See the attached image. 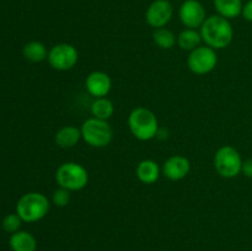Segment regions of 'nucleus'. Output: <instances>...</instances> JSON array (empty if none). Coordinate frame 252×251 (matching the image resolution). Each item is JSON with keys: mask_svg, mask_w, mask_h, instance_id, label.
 I'll return each instance as SVG.
<instances>
[{"mask_svg": "<svg viewBox=\"0 0 252 251\" xmlns=\"http://www.w3.org/2000/svg\"><path fill=\"white\" fill-rule=\"evenodd\" d=\"M202 36L201 32L194 29H185L181 33L177 36V44L184 51H193L197 47L201 46Z\"/></svg>", "mask_w": 252, "mask_h": 251, "instance_id": "a211bd4d", "label": "nucleus"}, {"mask_svg": "<svg viewBox=\"0 0 252 251\" xmlns=\"http://www.w3.org/2000/svg\"><path fill=\"white\" fill-rule=\"evenodd\" d=\"M113 112H115V106H113L112 101L108 100L107 97L95 98V101L91 103V113L94 117L98 118V120H110Z\"/></svg>", "mask_w": 252, "mask_h": 251, "instance_id": "6ab92c4d", "label": "nucleus"}, {"mask_svg": "<svg viewBox=\"0 0 252 251\" xmlns=\"http://www.w3.org/2000/svg\"><path fill=\"white\" fill-rule=\"evenodd\" d=\"M49 201L39 192H29L19 199L16 204V213L22 221L34 223L48 214Z\"/></svg>", "mask_w": 252, "mask_h": 251, "instance_id": "7ed1b4c3", "label": "nucleus"}, {"mask_svg": "<svg viewBox=\"0 0 252 251\" xmlns=\"http://www.w3.org/2000/svg\"><path fill=\"white\" fill-rule=\"evenodd\" d=\"M48 63L59 71L70 70L76 65L79 59L78 49L69 43H58L48 52Z\"/></svg>", "mask_w": 252, "mask_h": 251, "instance_id": "6e6552de", "label": "nucleus"}, {"mask_svg": "<svg viewBox=\"0 0 252 251\" xmlns=\"http://www.w3.org/2000/svg\"><path fill=\"white\" fill-rule=\"evenodd\" d=\"M128 127L133 137L147 142L158 135L159 122L152 110L147 107H137L128 116Z\"/></svg>", "mask_w": 252, "mask_h": 251, "instance_id": "f03ea898", "label": "nucleus"}, {"mask_svg": "<svg viewBox=\"0 0 252 251\" xmlns=\"http://www.w3.org/2000/svg\"><path fill=\"white\" fill-rule=\"evenodd\" d=\"M52 201L57 207H65L70 201V191L63 188V187H59L53 192Z\"/></svg>", "mask_w": 252, "mask_h": 251, "instance_id": "4be33fe9", "label": "nucleus"}, {"mask_svg": "<svg viewBox=\"0 0 252 251\" xmlns=\"http://www.w3.org/2000/svg\"><path fill=\"white\" fill-rule=\"evenodd\" d=\"M241 172H243L246 177H250V179H252V159H248L243 162V169H241Z\"/></svg>", "mask_w": 252, "mask_h": 251, "instance_id": "b1692460", "label": "nucleus"}, {"mask_svg": "<svg viewBox=\"0 0 252 251\" xmlns=\"http://www.w3.org/2000/svg\"><path fill=\"white\" fill-rule=\"evenodd\" d=\"M56 181L59 187L68 191H80L85 188L89 182L88 170L78 162H64L57 169Z\"/></svg>", "mask_w": 252, "mask_h": 251, "instance_id": "20e7f679", "label": "nucleus"}, {"mask_svg": "<svg viewBox=\"0 0 252 251\" xmlns=\"http://www.w3.org/2000/svg\"><path fill=\"white\" fill-rule=\"evenodd\" d=\"M85 89L95 98L106 97L112 89V80L105 71H93L85 79Z\"/></svg>", "mask_w": 252, "mask_h": 251, "instance_id": "9b49d317", "label": "nucleus"}, {"mask_svg": "<svg viewBox=\"0 0 252 251\" xmlns=\"http://www.w3.org/2000/svg\"><path fill=\"white\" fill-rule=\"evenodd\" d=\"M191 164L182 155H172L162 165L161 172L170 181H180L189 175Z\"/></svg>", "mask_w": 252, "mask_h": 251, "instance_id": "f8f14e48", "label": "nucleus"}, {"mask_svg": "<svg viewBox=\"0 0 252 251\" xmlns=\"http://www.w3.org/2000/svg\"><path fill=\"white\" fill-rule=\"evenodd\" d=\"M243 159L238 150L231 145H224L214 155V169L224 179H234L243 169Z\"/></svg>", "mask_w": 252, "mask_h": 251, "instance_id": "423d86ee", "label": "nucleus"}, {"mask_svg": "<svg viewBox=\"0 0 252 251\" xmlns=\"http://www.w3.org/2000/svg\"><path fill=\"white\" fill-rule=\"evenodd\" d=\"M214 7L219 16L225 19H235L243 12V0H213Z\"/></svg>", "mask_w": 252, "mask_h": 251, "instance_id": "2eb2a0df", "label": "nucleus"}, {"mask_svg": "<svg viewBox=\"0 0 252 251\" xmlns=\"http://www.w3.org/2000/svg\"><path fill=\"white\" fill-rule=\"evenodd\" d=\"M153 41L161 49H171L177 43V38L174 32L166 27L155 29L154 33H153Z\"/></svg>", "mask_w": 252, "mask_h": 251, "instance_id": "aec40b11", "label": "nucleus"}, {"mask_svg": "<svg viewBox=\"0 0 252 251\" xmlns=\"http://www.w3.org/2000/svg\"><path fill=\"white\" fill-rule=\"evenodd\" d=\"M179 17L186 29L197 30L206 21V9L198 0H185L179 9Z\"/></svg>", "mask_w": 252, "mask_h": 251, "instance_id": "1a4fd4ad", "label": "nucleus"}, {"mask_svg": "<svg viewBox=\"0 0 252 251\" xmlns=\"http://www.w3.org/2000/svg\"><path fill=\"white\" fill-rule=\"evenodd\" d=\"M81 139V130L75 126H65L56 133V144L63 149L75 147Z\"/></svg>", "mask_w": 252, "mask_h": 251, "instance_id": "4468645a", "label": "nucleus"}, {"mask_svg": "<svg viewBox=\"0 0 252 251\" xmlns=\"http://www.w3.org/2000/svg\"><path fill=\"white\" fill-rule=\"evenodd\" d=\"M81 138L93 148H105L112 142L113 130L107 121L88 118L80 128Z\"/></svg>", "mask_w": 252, "mask_h": 251, "instance_id": "39448f33", "label": "nucleus"}, {"mask_svg": "<svg viewBox=\"0 0 252 251\" xmlns=\"http://www.w3.org/2000/svg\"><path fill=\"white\" fill-rule=\"evenodd\" d=\"M202 41L213 49L226 48L233 42L234 30L228 19L219 15L207 17L201 26Z\"/></svg>", "mask_w": 252, "mask_h": 251, "instance_id": "f257e3e1", "label": "nucleus"}, {"mask_svg": "<svg viewBox=\"0 0 252 251\" xmlns=\"http://www.w3.org/2000/svg\"><path fill=\"white\" fill-rule=\"evenodd\" d=\"M241 15H243V17L246 21L252 22V0H249V1L244 5Z\"/></svg>", "mask_w": 252, "mask_h": 251, "instance_id": "5701e85b", "label": "nucleus"}, {"mask_svg": "<svg viewBox=\"0 0 252 251\" xmlns=\"http://www.w3.org/2000/svg\"><path fill=\"white\" fill-rule=\"evenodd\" d=\"M174 15V6L169 0H154L145 12L148 25L154 29L165 27Z\"/></svg>", "mask_w": 252, "mask_h": 251, "instance_id": "9d476101", "label": "nucleus"}, {"mask_svg": "<svg viewBox=\"0 0 252 251\" xmlns=\"http://www.w3.org/2000/svg\"><path fill=\"white\" fill-rule=\"evenodd\" d=\"M10 248L12 251H36L37 241L32 234L27 231H16L10 238Z\"/></svg>", "mask_w": 252, "mask_h": 251, "instance_id": "dca6fc26", "label": "nucleus"}, {"mask_svg": "<svg viewBox=\"0 0 252 251\" xmlns=\"http://www.w3.org/2000/svg\"><path fill=\"white\" fill-rule=\"evenodd\" d=\"M160 172H161V169L159 167L158 162L149 159L140 161L135 170L138 180L145 185H152L157 182L160 177Z\"/></svg>", "mask_w": 252, "mask_h": 251, "instance_id": "ddd939ff", "label": "nucleus"}, {"mask_svg": "<svg viewBox=\"0 0 252 251\" xmlns=\"http://www.w3.org/2000/svg\"><path fill=\"white\" fill-rule=\"evenodd\" d=\"M218 63V56L216 49L208 46H199L189 52L187 58V65L192 73L197 75H204L216 69Z\"/></svg>", "mask_w": 252, "mask_h": 251, "instance_id": "0eeeda50", "label": "nucleus"}, {"mask_svg": "<svg viewBox=\"0 0 252 251\" xmlns=\"http://www.w3.org/2000/svg\"><path fill=\"white\" fill-rule=\"evenodd\" d=\"M21 221L22 219L20 218L17 213L7 214L4 218V220H2V229H4L6 233L14 234L16 233V231H19L20 226H21Z\"/></svg>", "mask_w": 252, "mask_h": 251, "instance_id": "412c9836", "label": "nucleus"}, {"mask_svg": "<svg viewBox=\"0 0 252 251\" xmlns=\"http://www.w3.org/2000/svg\"><path fill=\"white\" fill-rule=\"evenodd\" d=\"M48 52L49 51H47L46 46L38 41L29 42V43L25 44L24 49H22V54H24L25 58L32 63L43 62L44 59L48 58Z\"/></svg>", "mask_w": 252, "mask_h": 251, "instance_id": "f3484780", "label": "nucleus"}]
</instances>
